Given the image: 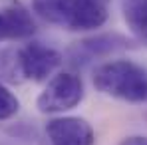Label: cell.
<instances>
[{
	"label": "cell",
	"instance_id": "obj_5",
	"mask_svg": "<svg viewBox=\"0 0 147 145\" xmlns=\"http://www.w3.org/2000/svg\"><path fill=\"white\" fill-rule=\"evenodd\" d=\"M109 16V0H70L66 26L70 30H96Z\"/></svg>",
	"mask_w": 147,
	"mask_h": 145
},
{
	"label": "cell",
	"instance_id": "obj_4",
	"mask_svg": "<svg viewBox=\"0 0 147 145\" xmlns=\"http://www.w3.org/2000/svg\"><path fill=\"white\" fill-rule=\"evenodd\" d=\"M46 133L52 145H94L96 133L82 117H56L46 123Z\"/></svg>",
	"mask_w": 147,
	"mask_h": 145
},
{
	"label": "cell",
	"instance_id": "obj_3",
	"mask_svg": "<svg viewBox=\"0 0 147 145\" xmlns=\"http://www.w3.org/2000/svg\"><path fill=\"white\" fill-rule=\"evenodd\" d=\"M20 74L32 82H44L62 64V54L58 50L44 46L42 42H30L18 52Z\"/></svg>",
	"mask_w": 147,
	"mask_h": 145
},
{
	"label": "cell",
	"instance_id": "obj_2",
	"mask_svg": "<svg viewBox=\"0 0 147 145\" xmlns=\"http://www.w3.org/2000/svg\"><path fill=\"white\" fill-rule=\"evenodd\" d=\"M84 99V82L70 72L56 74L36 99L40 113H62L74 109Z\"/></svg>",
	"mask_w": 147,
	"mask_h": 145
},
{
	"label": "cell",
	"instance_id": "obj_1",
	"mask_svg": "<svg viewBox=\"0 0 147 145\" xmlns=\"http://www.w3.org/2000/svg\"><path fill=\"white\" fill-rule=\"evenodd\" d=\"M94 86L103 96L143 103L147 101V68L133 60H111L94 70Z\"/></svg>",
	"mask_w": 147,
	"mask_h": 145
},
{
	"label": "cell",
	"instance_id": "obj_10",
	"mask_svg": "<svg viewBox=\"0 0 147 145\" xmlns=\"http://www.w3.org/2000/svg\"><path fill=\"white\" fill-rule=\"evenodd\" d=\"M20 109V101L8 88H4L0 84V119H10L18 113Z\"/></svg>",
	"mask_w": 147,
	"mask_h": 145
},
{
	"label": "cell",
	"instance_id": "obj_8",
	"mask_svg": "<svg viewBox=\"0 0 147 145\" xmlns=\"http://www.w3.org/2000/svg\"><path fill=\"white\" fill-rule=\"evenodd\" d=\"M125 46H127L125 38L117 36V34H103V36H96V38H88L84 42H78V50L84 52L88 58L105 56V54L123 50Z\"/></svg>",
	"mask_w": 147,
	"mask_h": 145
},
{
	"label": "cell",
	"instance_id": "obj_11",
	"mask_svg": "<svg viewBox=\"0 0 147 145\" xmlns=\"http://www.w3.org/2000/svg\"><path fill=\"white\" fill-rule=\"evenodd\" d=\"M119 145H147V135H129Z\"/></svg>",
	"mask_w": 147,
	"mask_h": 145
},
{
	"label": "cell",
	"instance_id": "obj_6",
	"mask_svg": "<svg viewBox=\"0 0 147 145\" xmlns=\"http://www.w3.org/2000/svg\"><path fill=\"white\" fill-rule=\"evenodd\" d=\"M36 32V22L30 10L22 4H10L0 10V42L24 40Z\"/></svg>",
	"mask_w": 147,
	"mask_h": 145
},
{
	"label": "cell",
	"instance_id": "obj_7",
	"mask_svg": "<svg viewBox=\"0 0 147 145\" xmlns=\"http://www.w3.org/2000/svg\"><path fill=\"white\" fill-rule=\"evenodd\" d=\"M123 20L137 42L147 46V0H123Z\"/></svg>",
	"mask_w": 147,
	"mask_h": 145
},
{
	"label": "cell",
	"instance_id": "obj_9",
	"mask_svg": "<svg viewBox=\"0 0 147 145\" xmlns=\"http://www.w3.org/2000/svg\"><path fill=\"white\" fill-rule=\"evenodd\" d=\"M64 6H66V0H34V10L52 24L60 18V14L64 12Z\"/></svg>",
	"mask_w": 147,
	"mask_h": 145
}]
</instances>
